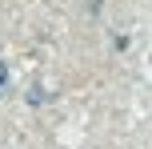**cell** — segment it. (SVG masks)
<instances>
[{
  "mask_svg": "<svg viewBox=\"0 0 152 149\" xmlns=\"http://www.w3.org/2000/svg\"><path fill=\"white\" fill-rule=\"evenodd\" d=\"M4 81H8V69H4V64H0V89H4Z\"/></svg>",
  "mask_w": 152,
  "mask_h": 149,
  "instance_id": "cell-1",
  "label": "cell"
}]
</instances>
